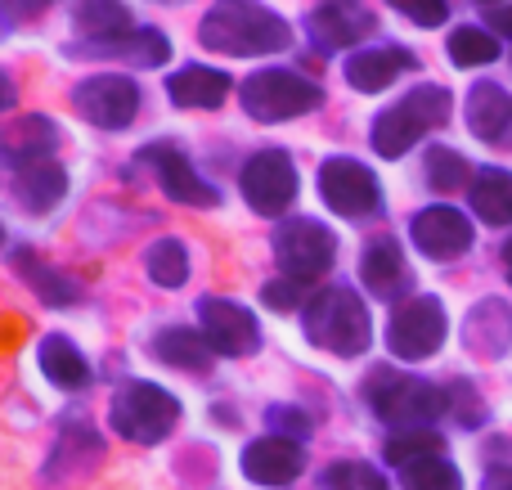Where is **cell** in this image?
<instances>
[{
	"instance_id": "1",
	"label": "cell",
	"mask_w": 512,
	"mask_h": 490,
	"mask_svg": "<svg viewBox=\"0 0 512 490\" xmlns=\"http://www.w3.org/2000/svg\"><path fill=\"white\" fill-rule=\"evenodd\" d=\"M198 41L230 59L283 54L292 45V27L261 0H216L198 23Z\"/></svg>"
},
{
	"instance_id": "2",
	"label": "cell",
	"mask_w": 512,
	"mask_h": 490,
	"mask_svg": "<svg viewBox=\"0 0 512 490\" xmlns=\"http://www.w3.org/2000/svg\"><path fill=\"white\" fill-rule=\"evenodd\" d=\"M301 320H306V338L315 342V347L333 351V356H342V360L364 356V351H369V342H373L369 306H364L346 284L319 288V293L306 302Z\"/></svg>"
},
{
	"instance_id": "3",
	"label": "cell",
	"mask_w": 512,
	"mask_h": 490,
	"mask_svg": "<svg viewBox=\"0 0 512 490\" xmlns=\"http://www.w3.org/2000/svg\"><path fill=\"white\" fill-rule=\"evenodd\" d=\"M364 401L396 432L432 428L441 414H450V392H441V387L423 383L414 374H400V369H373L369 383H364Z\"/></svg>"
},
{
	"instance_id": "4",
	"label": "cell",
	"mask_w": 512,
	"mask_h": 490,
	"mask_svg": "<svg viewBox=\"0 0 512 490\" xmlns=\"http://www.w3.org/2000/svg\"><path fill=\"white\" fill-rule=\"evenodd\" d=\"M450 104L454 99L445 86H432V81L414 86L405 99H396L387 113H378V122H373V131H369L373 153H382V158H405L427 131L450 122Z\"/></svg>"
},
{
	"instance_id": "5",
	"label": "cell",
	"mask_w": 512,
	"mask_h": 490,
	"mask_svg": "<svg viewBox=\"0 0 512 490\" xmlns=\"http://www.w3.org/2000/svg\"><path fill=\"white\" fill-rule=\"evenodd\" d=\"M108 423H113L117 437L135 441V446H158L180 423V401L158 383H126L113 396Z\"/></svg>"
},
{
	"instance_id": "6",
	"label": "cell",
	"mask_w": 512,
	"mask_h": 490,
	"mask_svg": "<svg viewBox=\"0 0 512 490\" xmlns=\"http://www.w3.org/2000/svg\"><path fill=\"white\" fill-rule=\"evenodd\" d=\"M243 113L256 117V122H288V117H301L310 108H319V86L310 77L292 68H256L252 77H243Z\"/></svg>"
},
{
	"instance_id": "7",
	"label": "cell",
	"mask_w": 512,
	"mask_h": 490,
	"mask_svg": "<svg viewBox=\"0 0 512 490\" xmlns=\"http://www.w3.org/2000/svg\"><path fill=\"white\" fill-rule=\"evenodd\" d=\"M274 257H279L283 279H292V284H315V279H324L328 270H333L337 239L328 225L310 221V216H297V221L274 230Z\"/></svg>"
},
{
	"instance_id": "8",
	"label": "cell",
	"mask_w": 512,
	"mask_h": 490,
	"mask_svg": "<svg viewBox=\"0 0 512 490\" xmlns=\"http://www.w3.org/2000/svg\"><path fill=\"white\" fill-rule=\"evenodd\" d=\"M445 333H450V320H445L441 297L423 293L396 306V315L387 324V347L400 360H427L445 347Z\"/></svg>"
},
{
	"instance_id": "9",
	"label": "cell",
	"mask_w": 512,
	"mask_h": 490,
	"mask_svg": "<svg viewBox=\"0 0 512 490\" xmlns=\"http://www.w3.org/2000/svg\"><path fill=\"white\" fill-rule=\"evenodd\" d=\"M72 108L99 131H126L140 113V86L122 72H99L72 90Z\"/></svg>"
},
{
	"instance_id": "10",
	"label": "cell",
	"mask_w": 512,
	"mask_h": 490,
	"mask_svg": "<svg viewBox=\"0 0 512 490\" xmlns=\"http://www.w3.org/2000/svg\"><path fill=\"white\" fill-rule=\"evenodd\" d=\"M239 185H243V198H248L252 212L283 216L292 207V198H297V167H292L288 153L261 149V153H252L248 158Z\"/></svg>"
},
{
	"instance_id": "11",
	"label": "cell",
	"mask_w": 512,
	"mask_h": 490,
	"mask_svg": "<svg viewBox=\"0 0 512 490\" xmlns=\"http://www.w3.org/2000/svg\"><path fill=\"white\" fill-rule=\"evenodd\" d=\"M198 333L216 356H252L261 347V324L248 306L230 302V297H203L198 302Z\"/></svg>"
},
{
	"instance_id": "12",
	"label": "cell",
	"mask_w": 512,
	"mask_h": 490,
	"mask_svg": "<svg viewBox=\"0 0 512 490\" xmlns=\"http://www.w3.org/2000/svg\"><path fill=\"white\" fill-rule=\"evenodd\" d=\"M319 194L337 216H369L382 203L378 176L355 158H328L319 167Z\"/></svg>"
},
{
	"instance_id": "13",
	"label": "cell",
	"mask_w": 512,
	"mask_h": 490,
	"mask_svg": "<svg viewBox=\"0 0 512 490\" xmlns=\"http://www.w3.org/2000/svg\"><path fill=\"white\" fill-rule=\"evenodd\" d=\"M373 27H378V18H373V9L364 0H319L306 14L310 45H319L324 54L360 45L364 36H373Z\"/></svg>"
},
{
	"instance_id": "14",
	"label": "cell",
	"mask_w": 512,
	"mask_h": 490,
	"mask_svg": "<svg viewBox=\"0 0 512 490\" xmlns=\"http://www.w3.org/2000/svg\"><path fill=\"white\" fill-rule=\"evenodd\" d=\"M409 239H414V248L423 252V257L450 261V257H463V252L472 248V225L459 207L436 203V207H423V212L414 216Z\"/></svg>"
},
{
	"instance_id": "15",
	"label": "cell",
	"mask_w": 512,
	"mask_h": 490,
	"mask_svg": "<svg viewBox=\"0 0 512 490\" xmlns=\"http://www.w3.org/2000/svg\"><path fill=\"white\" fill-rule=\"evenodd\" d=\"M140 158L158 171V185L171 203H185V207H216L221 203V194L189 167V158L180 149H171V144H149Z\"/></svg>"
},
{
	"instance_id": "16",
	"label": "cell",
	"mask_w": 512,
	"mask_h": 490,
	"mask_svg": "<svg viewBox=\"0 0 512 490\" xmlns=\"http://www.w3.org/2000/svg\"><path fill=\"white\" fill-rule=\"evenodd\" d=\"M54 144H59V131H54V122L45 113L5 117L0 122V162L14 171L45 162V153H54Z\"/></svg>"
},
{
	"instance_id": "17",
	"label": "cell",
	"mask_w": 512,
	"mask_h": 490,
	"mask_svg": "<svg viewBox=\"0 0 512 490\" xmlns=\"http://www.w3.org/2000/svg\"><path fill=\"white\" fill-rule=\"evenodd\" d=\"M306 468V450L288 437H261L243 450V477H252L256 486H292Z\"/></svg>"
},
{
	"instance_id": "18",
	"label": "cell",
	"mask_w": 512,
	"mask_h": 490,
	"mask_svg": "<svg viewBox=\"0 0 512 490\" xmlns=\"http://www.w3.org/2000/svg\"><path fill=\"white\" fill-rule=\"evenodd\" d=\"M414 68H418V59L405 45H373V50H355L351 59H346V81H351L360 95H378L400 72H414Z\"/></svg>"
},
{
	"instance_id": "19",
	"label": "cell",
	"mask_w": 512,
	"mask_h": 490,
	"mask_svg": "<svg viewBox=\"0 0 512 490\" xmlns=\"http://www.w3.org/2000/svg\"><path fill=\"white\" fill-rule=\"evenodd\" d=\"M72 32L90 45H117V41H126V36H135L140 27H135L131 9H126L122 0H81V5L72 9Z\"/></svg>"
},
{
	"instance_id": "20",
	"label": "cell",
	"mask_w": 512,
	"mask_h": 490,
	"mask_svg": "<svg viewBox=\"0 0 512 490\" xmlns=\"http://www.w3.org/2000/svg\"><path fill=\"white\" fill-rule=\"evenodd\" d=\"M63 194H68V171L59 167V162H36V167H23L14 176V198L23 212L41 216V212H54V207L63 203Z\"/></svg>"
},
{
	"instance_id": "21",
	"label": "cell",
	"mask_w": 512,
	"mask_h": 490,
	"mask_svg": "<svg viewBox=\"0 0 512 490\" xmlns=\"http://www.w3.org/2000/svg\"><path fill=\"white\" fill-rule=\"evenodd\" d=\"M463 113H468V131L477 135V140H499L512 126V95L504 86H495V81H477V86L468 90Z\"/></svg>"
},
{
	"instance_id": "22",
	"label": "cell",
	"mask_w": 512,
	"mask_h": 490,
	"mask_svg": "<svg viewBox=\"0 0 512 490\" xmlns=\"http://www.w3.org/2000/svg\"><path fill=\"white\" fill-rule=\"evenodd\" d=\"M171 104L180 108H221L225 95H230V77L221 68H203V63H189L176 77L167 81Z\"/></svg>"
},
{
	"instance_id": "23",
	"label": "cell",
	"mask_w": 512,
	"mask_h": 490,
	"mask_svg": "<svg viewBox=\"0 0 512 490\" xmlns=\"http://www.w3.org/2000/svg\"><path fill=\"white\" fill-rule=\"evenodd\" d=\"M36 365H41L45 378H50L54 387H63V392H81V387L90 383V360L81 356V351L72 347L63 333H50V338L41 342V351H36Z\"/></svg>"
},
{
	"instance_id": "24",
	"label": "cell",
	"mask_w": 512,
	"mask_h": 490,
	"mask_svg": "<svg viewBox=\"0 0 512 490\" xmlns=\"http://www.w3.org/2000/svg\"><path fill=\"white\" fill-rule=\"evenodd\" d=\"M468 198H472V212L486 225H508L512 221V171L481 167L477 176H472Z\"/></svg>"
},
{
	"instance_id": "25",
	"label": "cell",
	"mask_w": 512,
	"mask_h": 490,
	"mask_svg": "<svg viewBox=\"0 0 512 490\" xmlns=\"http://www.w3.org/2000/svg\"><path fill=\"white\" fill-rule=\"evenodd\" d=\"M360 279L373 288L378 297H391L400 284H405V257H400V243L396 239H373L360 257Z\"/></svg>"
},
{
	"instance_id": "26",
	"label": "cell",
	"mask_w": 512,
	"mask_h": 490,
	"mask_svg": "<svg viewBox=\"0 0 512 490\" xmlns=\"http://www.w3.org/2000/svg\"><path fill=\"white\" fill-rule=\"evenodd\" d=\"M512 338V311L504 302H481L468 315V351L477 356H504Z\"/></svg>"
},
{
	"instance_id": "27",
	"label": "cell",
	"mask_w": 512,
	"mask_h": 490,
	"mask_svg": "<svg viewBox=\"0 0 512 490\" xmlns=\"http://www.w3.org/2000/svg\"><path fill=\"white\" fill-rule=\"evenodd\" d=\"M153 356L162 360V365L171 369H189V374H203L207 360H212V347H207V338L198 329H162L158 338H153Z\"/></svg>"
},
{
	"instance_id": "28",
	"label": "cell",
	"mask_w": 512,
	"mask_h": 490,
	"mask_svg": "<svg viewBox=\"0 0 512 490\" xmlns=\"http://www.w3.org/2000/svg\"><path fill=\"white\" fill-rule=\"evenodd\" d=\"M18 275L27 279V284L36 288V297L41 302H50V306H72V302H81V284L77 279H68L63 270H50L36 252H18Z\"/></svg>"
},
{
	"instance_id": "29",
	"label": "cell",
	"mask_w": 512,
	"mask_h": 490,
	"mask_svg": "<svg viewBox=\"0 0 512 490\" xmlns=\"http://www.w3.org/2000/svg\"><path fill=\"white\" fill-rule=\"evenodd\" d=\"M144 270H149V279L158 288H180L189 279V248L180 239H171V234H162V239H153L144 248Z\"/></svg>"
},
{
	"instance_id": "30",
	"label": "cell",
	"mask_w": 512,
	"mask_h": 490,
	"mask_svg": "<svg viewBox=\"0 0 512 490\" xmlns=\"http://www.w3.org/2000/svg\"><path fill=\"white\" fill-rule=\"evenodd\" d=\"M99 54H117V59L135 63V68H158V63H167L171 54V41L158 32V27H140L135 36H126V41L117 45H95Z\"/></svg>"
},
{
	"instance_id": "31",
	"label": "cell",
	"mask_w": 512,
	"mask_h": 490,
	"mask_svg": "<svg viewBox=\"0 0 512 490\" xmlns=\"http://www.w3.org/2000/svg\"><path fill=\"white\" fill-rule=\"evenodd\" d=\"M472 176H477V171L463 162V153H454V149H432L427 153V185H432L436 194H459V189H472Z\"/></svg>"
},
{
	"instance_id": "32",
	"label": "cell",
	"mask_w": 512,
	"mask_h": 490,
	"mask_svg": "<svg viewBox=\"0 0 512 490\" xmlns=\"http://www.w3.org/2000/svg\"><path fill=\"white\" fill-rule=\"evenodd\" d=\"M387 464H396V468H409V464H418V459H436L445 450V441L436 437L432 428H409V432H396V437H387Z\"/></svg>"
},
{
	"instance_id": "33",
	"label": "cell",
	"mask_w": 512,
	"mask_h": 490,
	"mask_svg": "<svg viewBox=\"0 0 512 490\" xmlns=\"http://www.w3.org/2000/svg\"><path fill=\"white\" fill-rule=\"evenodd\" d=\"M499 54H504V45L490 32H481V27H459V32H450V59L459 63V68H486Z\"/></svg>"
},
{
	"instance_id": "34",
	"label": "cell",
	"mask_w": 512,
	"mask_h": 490,
	"mask_svg": "<svg viewBox=\"0 0 512 490\" xmlns=\"http://www.w3.org/2000/svg\"><path fill=\"white\" fill-rule=\"evenodd\" d=\"M400 486L405 490H463V477L450 459H418V464L400 468Z\"/></svg>"
},
{
	"instance_id": "35",
	"label": "cell",
	"mask_w": 512,
	"mask_h": 490,
	"mask_svg": "<svg viewBox=\"0 0 512 490\" xmlns=\"http://www.w3.org/2000/svg\"><path fill=\"white\" fill-rule=\"evenodd\" d=\"M319 486L324 490H387V477H382L373 464H351V459H342V464L324 468Z\"/></svg>"
},
{
	"instance_id": "36",
	"label": "cell",
	"mask_w": 512,
	"mask_h": 490,
	"mask_svg": "<svg viewBox=\"0 0 512 490\" xmlns=\"http://www.w3.org/2000/svg\"><path fill=\"white\" fill-rule=\"evenodd\" d=\"M387 5L400 9V14L418 27H441L445 18H450V5H445V0H387Z\"/></svg>"
},
{
	"instance_id": "37",
	"label": "cell",
	"mask_w": 512,
	"mask_h": 490,
	"mask_svg": "<svg viewBox=\"0 0 512 490\" xmlns=\"http://www.w3.org/2000/svg\"><path fill=\"white\" fill-rule=\"evenodd\" d=\"M450 410H454V419H459L463 428H477V423L486 419V410H481V396L472 392V383H454L450 387Z\"/></svg>"
},
{
	"instance_id": "38",
	"label": "cell",
	"mask_w": 512,
	"mask_h": 490,
	"mask_svg": "<svg viewBox=\"0 0 512 490\" xmlns=\"http://www.w3.org/2000/svg\"><path fill=\"white\" fill-rule=\"evenodd\" d=\"M261 302L270 306V311H297L301 306V284H292V279H270V284L261 288Z\"/></svg>"
},
{
	"instance_id": "39",
	"label": "cell",
	"mask_w": 512,
	"mask_h": 490,
	"mask_svg": "<svg viewBox=\"0 0 512 490\" xmlns=\"http://www.w3.org/2000/svg\"><path fill=\"white\" fill-rule=\"evenodd\" d=\"M270 419V428H274V437H288V441H301L310 432V419L306 414H297V410H288V405H279V410H270L265 414Z\"/></svg>"
},
{
	"instance_id": "40",
	"label": "cell",
	"mask_w": 512,
	"mask_h": 490,
	"mask_svg": "<svg viewBox=\"0 0 512 490\" xmlns=\"http://www.w3.org/2000/svg\"><path fill=\"white\" fill-rule=\"evenodd\" d=\"M0 5H5L9 14H14L18 23H23V18H36V14H41V9L50 5V0H0Z\"/></svg>"
},
{
	"instance_id": "41",
	"label": "cell",
	"mask_w": 512,
	"mask_h": 490,
	"mask_svg": "<svg viewBox=\"0 0 512 490\" xmlns=\"http://www.w3.org/2000/svg\"><path fill=\"white\" fill-rule=\"evenodd\" d=\"M486 18H490V27H495L499 36H512V0H508V5L486 9Z\"/></svg>"
},
{
	"instance_id": "42",
	"label": "cell",
	"mask_w": 512,
	"mask_h": 490,
	"mask_svg": "<svg viewBox=\"0 0 512 490\" xmlns=\"http://www.w3.org/2000/svg\"><path fill=\"white\" fill-rule=\"evenodd\" d=\"M14 104H18V90H14V81H9V72H0V113H9Z\"/></svg>"
},
{
	"instance_id": "43",
	"label": "cell",
	"mask_w": 512,
	"mask_h": 490,
	"mask_svg": "<svg viewBox=\"0 0 512 490\" xmlns=\"http://www.w3.org/2000/svg\"><path fill=\"white\" fill-rule=\"evenodd\" d=\"M481 490H512V468H490V477Z\"/></svg>"
},
{
	"instance_id": "44",
	"label": "cell",
	"mask_w": 512,
	"mask_h": 490,
	"mask_svg": "<svg viewBox=\"0 0 512 490\" xmlns=\"http://www.w3.org/2000/svg\"><path fill=\"white\" fill-rule=\"evenodd\" d=\"M504 270H508V284H512V239H508V248H504Z\"/></svg>"
},
{
	"instance_id": "45",
	"label": "cell",
	"mask_w": 512,
	"mask_h": 490,
	"mask_svg": "<svg viewBox=\"0 0 512 490\" xmlns=\"http://www.w3.org/2000/svg\"><path fill=\"white\" fill-rule=\"evenodd\" d=\"M0 243H5V225H0Z\"/></svg>"
},
{
	"instance_id": "46",
	"label": "cell",
	"mask_w": 512,
	"mask_h": 490,
	"mask_svg": "<svg viewBox=\"0 0 512 490\" xmlns=\"http://www.w3.org/2000/svg\"><path fill=\"white\" fill-rule=\"evenodd\" d=\"M486 5H504V0H486Z\"/></svg>"
}]
</instances>
